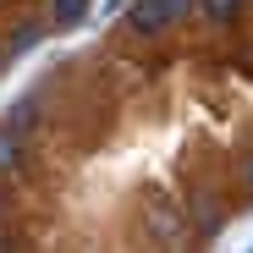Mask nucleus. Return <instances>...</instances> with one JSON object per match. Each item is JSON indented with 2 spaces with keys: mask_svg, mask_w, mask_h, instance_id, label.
<instances>
[{
  "mask_svg": "<svg viewBox=\"0 0 253 253\" xmlns=\"http://www.w3.org/2000/svg\"><path fill=\"white\" fill-rule=\"evenodd\" d=\"M198 11V0H132V6H126V39H132V44H160L165 33H171L176 22H187Z\"/></svg>",
  "mask_w": 253,
  "mask_h": 253,
  "instance_id": "nucleus-1",
  "label": "nucleus"
},
{
  "mask_svg": "<svg viewBox=\"0 0 253 253\" xmlns=\"http://www.w3.org/2000/svg\"><path fill=\"white\" fill-rule=\"evenodd\" d=\"M193 231H198V226H193V209H182V204H171V198H154V204L143 209V237H149L154 248H182Z\"/></svg>",
  "mask_w": 253,
  "mask_h": 253,
  "instance_id": "nucleus-2",
  "label": "nucleus"
},
{
  "mask_svg": "<svg viewBox=\"0 0 253 253\" xmlns=\"http://www.w3.org/2000/svg\"><path fill=\"white\" fill-rule=\"evenodd\" d=\"M28 160H33V138L22 132V126L0 121V182H6V176H22Z\"/></svg>",
  "mask_w": 253,
  "mask_h": 253,
  "instance_id": "nucleus-3",
  "label": "nucleus"
},
{
  "mask_svg": "<svg viewBox=\"0 0 253 253\" xmlns=\"http://www.w3.org/2000/svg\"><path fill=\"white\" fill-rule=\"evenodd\" d=\"M44 33H55L50 17H17V22L6 28V44H11V55H28V50H39Z\"/></svg>",
  "mask_w": 253,
  "mask_h": 253,
  "instance_id": "nucleus-4",
  "label": "nucleus"
},
{
  "mask_svg": "<svg viewBox=\"0 0 253 253\" xmlns=\"http://www.w3.org/2000/svg\"><path fill=\"white\" fill-rule=\"evenodd\" d=\"M248 6L253 0H198V22L204 28H237Z\"/></svg>",
  "mask_w": 253,
  "mask_h": 253,
  "instance_id": "nucleus-5",
  "label": "nucleus"
},
{
  "mask_svg": "<svg viewBox=\"0 0 253 253\" xmlns=\"http://www.w3.org/2000/svg\"><path fill=\"white\" fill-rule=\"evenodd\" d=\"M6 121H11V126H22V132L33 138L39 126H44V94H22V99L6 110Z\"/></svg>",
  "mask_w": 253,
  "mask_h": 253,
  "instance_id": "nucleus-6",
  "label": "nucleus"
},
{
  "mask_svg": "<svg viewBox=\"0 0 253 253\" xmlns=\"http://www.w3.org/2000/svg\"><path fill=\"white\" fill-rule=\"evenodd\" d=\"M88 6H94V0H50L44 17H50V28H55V33H66V28H77L83 17H88Z\"/></svg>",
  "mask_w": 253,
  "mask_h": 253,
  "instance_id": "nucleus-7",
  "label": "nucleus"
},
{
  "mask_svg": "<svg viewBox=\"0 0 253 253\" xmlns=\"http://www.w3.org/2000/svg\"><path fill=\"white\" fill-rule=\"evenodd\" d=\"M237 176H242V187H248V193H253V143H248V154H242V160H237Z\"/></svg>",
  "mask_w": 253,
  "mask_h": 253,
  "instance_id": "nucleus-8",
  "label": "nucleus"
},
{
  "mask_svg": "<svg viewBox=\"0 0 253 253\" xmlns=\"http://www.w3.org/2000/svg\"><path fill=\"white\" fill-rule=\"evenodd\" d=\"M6 226H11V204H6V193H0V237H6Z\"/></svg>",
  "mask_w": 253,
  "mask_h": 253,
  "instance_id": "nucleus-9",
  "label": "nucleus"
},
{
  "mask_svg": "<svg viewBox=\"0 0 253 253\" xmlns=\"http://www.w3.org/2000/svg\"><path fill=\"white\" fill-rule=\"evenodd\" d=\"M17 55H11V44H0V77H6V66H11Z\"/></svg>",
  "mask_w": 253,
  "mask_h": 253,
  "instance_id": "nucleus-10",
  "label": "nucleus"
}]
</instances>
